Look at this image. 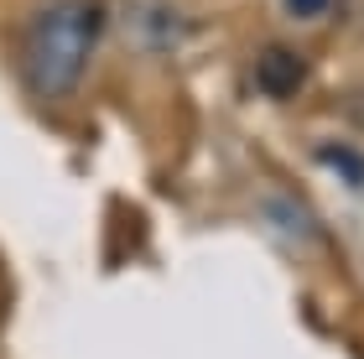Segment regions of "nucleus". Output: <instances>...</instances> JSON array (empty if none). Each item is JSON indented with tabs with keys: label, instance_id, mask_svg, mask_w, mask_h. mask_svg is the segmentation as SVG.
<instances>
[{
	"label": "nucleus",
	"instance_id": "nucleus-1",
	"mask_svg": "<svg viewBox=\"0 0 364 359\" xmlns=\"http://www.w3.org/2000/svg\"><path fill=\"white\" fill-rule=\"evenodd\" d=\"M105 0H47L21 37V84L31 100L63 105L89 78V63L105 42Z\"/></svg>",
	"mask_w": 364,
	"mask_h": 359
},
{
	"label": "nucleus",
	"instance_id": "nucleus-2",
	"mask_svg": "<svg viewBox=\"0 0 364 359\" xmlns=\"http://www.w3.org/2000/svg\"><path fill=\"white\" fill-rule=\"evenodd\" d=\"M255 84H260V94H271V100H291V94H302V84H307V58L291 53L287 42H271L266 53L255 58Z\"/></svg>",
	"mask_w": 364,
	"mask_h": 359
},
{
	"label": "nucleus",
	"instance_id": "nucleus-3",
	"mask_svg": "<svg viewBox=\"0 0 364 359\" xmlns=\"http://www.w3.org/2000/svg\"><path fill=\"white\" fill-rule=\"evenodd\" d=\"M318 161H333V172H338L349 188H364V156H359V151H349V146L323 141V146H318Z\"/></svg>",
	"mask_w": 364,
	"mask_h": 359
},
{
	"label": "nucleus",
	"instance_id": "nucleus-4",
	"mask_svg": "<svg viewBox=\"0 0 364 359\" xmlns=\"http://www.w3.org/2000/svg\"><path fill=\"white\" fill-rule=\"evenodd\" d=\"M281 11H287L291 21H328V16L338 11V0H281Z\"/></svg>",
	"mask_w": 364,
	"mask_h": 359
}]
</instances>
